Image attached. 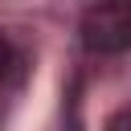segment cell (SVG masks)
<instances>
[{
  "mask_svg": "<svg viewBox=\"0 0 131 131\" xmlns=\"http://www.w3.org/2000/svg\"><path fill=\"white\" fill-rule=\"evenodd\" d=\"M82 45L90 53L131 49V0H106L82 12Z\"/></svg>",
  "mask_w": 131,
  "mask_h": 131,
  "instance_id": "cell-1",
  "label": "cell"
},
{
  "mask_svg": "<svg viewBox=\"0 0 131 131\" xmlns=\"http://www.w3.org/2000/svg\"><path fill=\"white\" fill-rule=\"evenodd\" d=\"M8 70H12V45H8V37L0 33V82H4Z\"/></svg>",
  "mask_w": 131,
  "mask_h": 131,
  "instance_id": "cell-2",
  "label": "cell"
},
{
  "mask_svg": "<svg viewBox=\"0 0 131 131\" xmlns=\"http://www.w3.org/2000/svg\"><path fill=\"white\" fill-rule=\"evenodd\" d=\"M111 131H131V111L127 115H115L111 119Z\"/></svg>",
  "mask_w": 131,
  "mask_h": 131,
  "instance_id": "cell-3",
  "label": "cell"
}]
</instances>
